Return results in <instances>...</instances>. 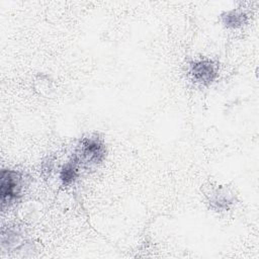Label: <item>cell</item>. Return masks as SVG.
<instances>
[{
    "label": "cell",
    "mask_w": 259,
    "mask_h": 259,
    "mask_svg": "<svg viewBox=\"0 0 259 259\" xmlns=\"http://www.w3.org/2000/svg\"><path fill=\"white\" fill-rule=\"evenodd\" d=\"M222 20L227 27L236 28L245 22L246 14L242 10H231L222 16Z\"/></svg>",
    "instance_id": "5"
},
{
    "label": "cell",
    "mask_w": 259,
    "mask_h": 259,
    "mask_svg": "<svg viewBox=\"0 0 259 259\" xmlns=\"http://www.w3.org/2000/svg\"><path fill=\"white\" fill-rule=\"evenodd\" d=\"M26 185L25 175L17 170L2 169L1 171V205L2 209L14 204L22 196Z\"/></svg>",
    "instance_id": "2"
},
{
    "label": "cell",
    "mask_w": 259,
    "mask_h": 259,
    "mask_svg": "<svg viewBox=\"0 0 259 259\" xmlns=\"http://www.w3.org/2000/svg\"><path fill=\"white\" fill-rule=\"evenodd\" d=\"M207 203L210 208L215 211L228 210L230 205L234 203V194L226 186L222 185H209L204 191Z\"/></svg>",
    "instance_id": "4"
},
{
    "label": "cell",
    "mask_w": 259,
    "mask_h": 259,
    "mask_svg": "<svg viewBox=\"0 0 259 259\" xmlns=\"http://www.w3.org/2000/svg\"><path fill=\"white\" fill-rule=\"evenodd\" d=\"M188 73L194 83L209 85L218 76L219 66L212 60L199 59L190 63Z\"/></svg>",
    "instance_id": "3"
},
{
    "label": "cell",
    "mask_w": 259,
    "mask_h": 259,
    "mask_svg": "<svg viewBox=\"0 0 259 259\" xmlns=\"http://www.w3.org/2000/svg\"><path fill=\"white\" fill-rule=\"evenodd\" d=\"M105 157V146L97 135H90L78 143L72 160L77 166L91 167L98 165Z\"/></svg>",
    "instance_id": "1"
}]
</instances>
